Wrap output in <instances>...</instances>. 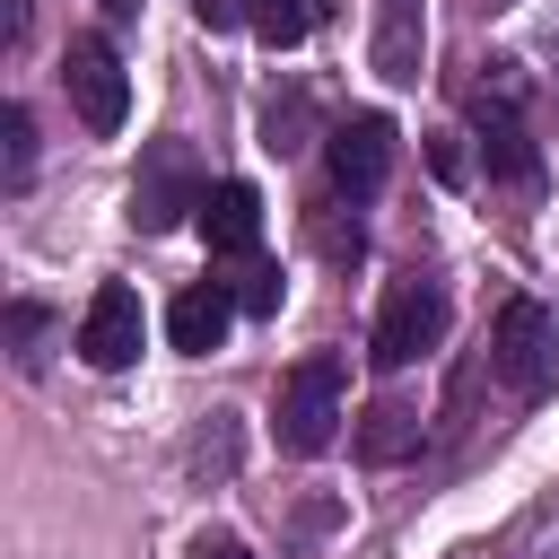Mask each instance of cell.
<instances>
[{
  "instance_id": "cell-1",
  "label": "cell",
  "mask_w": 559,
  "mask_h": 559,
  "mask_svg": "<svg viewBox=\"0 0 559 559\" xmlns=\"http://www.w3.org/2000/svg\"><path fill=\"white\" fill-rule=\"evenodd\" d=\"M341 393H349V367L341 349H306L288 376H280V402H271V428H280V454H323L341 437Z\"/></svg>"
},
{
  "instance_id": "cell-2",
  "label": "cell",
  "mask_w": 559,
  "mask_h": 559,
  "mask_svg": "<svg viewBox=\"0 0 559 559\" xmlns=\"http://www.w3.org/2000/svg\"><path fill=\"white\" fill-rule=\"evenodd\" d=\"M489 367H498L507 393L542 402V393L559 384V314H550L542 297H507L498 323H489Z\"/></svg>"
},
{
  "instance_id": "cell-3",
  "label": "cell",
  "mask_w": 559,
  "mask_h": 559,
  "mask_svg": "<svg viewBox=\"0 0 559 559\" xmlns=\"http://www.w3.org/2000/svg\"><path fill=\"white\" fill-rule=\"evenodd\" d=\"M472 140H480L489 183H515V192L542 183V140H533V122H524L515 79H480V87H472Z\"/></svg>"
},
{
  "instance_id": "cell-4",
  "label": "cell",
  "mask_w": 559,
  "mask_h": 559,
  "mask_svg": "<svg viewBox=\"0 0 559 559\" xmlns=\"http://www.w3.org/2000/svg\"><path fill=\"white\" fill-rule=\"evenodd\" d=\"M201 201H210V183H201L192 140H148V148H140V175H131V227H140V236H166V227H183Z\"/></svg>"
},
{
  "instance_id": "cell-5",
  "label": "cell",
  "mask_w": 559,
  "mask_h": 559,
  "mask_svg": "<svg viewBox=\"0 0 559 559\" xmlns=\"http://www.w3.org/2000/svg\"><path fill=\"white\" fill-rule=\"evenodd\" d=\"M445 280H428V271H411V280H393L384 288V314H376V367L384 376H402L411 358H428L437 341H445Z\"/></svg>"
},
{
  "instance_id": "cell-6",
  "label": "cell",
  "mask_w": 559,
  "mask_h": 559,
  "mask_svg": "<svg viewBox=\"0 0 559 559\" xmlns=\"http://www.w3.org/2000/svg\"><path fill=\"white\" fill-rule=\"evenodd\" d=\"M61 96H70V114H79L87 131H122V114H131L122 52H114L105 35H70V52H61Z\"/></svg>"
},
{
  "instance_id": "cell-7",
  "label": "cell",
  "mask_w": 559,
  "mask_h": 559,
  "mask_svg": "<svg viewBox=\"0 0 559 559\" xmlns=\"http://www.w3.org/2000/svg\"><path fill=\"white\" fill-rule=\"evenodd\" d=\"M323 166H332V201H376L384 175H393V122L384 114H349L323 131Z\"/></svg>"
},
{
  "instance_id": "cell-8",
  "label": "cell",
  "mask_w": 559,
  "mask_h": 559,
  "mask_svg": "<svg viewBox=\"0 0 559 559\" xmlns=\"http://www.w3.org/2000/svg\"><path fill=\"white\" fill-rule=\"evenodd\" d=\"M140 288H122V280H105L96 297H87V314H79V358L96 367V376H122L131 358H140Z\"/></svg>"
},
{
  "instance_id": "cell-9",
  "label": "cell",
  "mask_w": 559,
  "mask_h": 559,
  "mask_svg": "<svg viewBox=\"0 0 559 559\" xmlns=\"http://www.w3.org/2000/svg\"><path fill=\"white\" fill-rule=\"evenodd\" d=\"M201 236H210V262H227V271L262 262V192L253 183H218L201 201Z\"/></svg>"
},
{
  "instance_id": "cell-10",
  "label": "cell",
  "mask_w": 559,
  "mask_h": 559,
  "mask_svg": "<svg viewBox=\"0 0 559 559\" xmlns=\"http://www.w3.org/2000/svg\"><path fill=\"white\" fill-rule=\"evenodd\" d=\"M376 79L384 87H419L428 70V0H376Z\"/></svg>"
},
{
  "instance_id": "cell-11",
  "label": "cell",
  "mask_w": 559,
  "mask_h": 559,
  "mask_svg": "<svg viewBox=\"0 0 559 559\" xmlns=\"http://www.w3.org/2000/svg\"><path fill=\"white\" fill-rule=\"evenodd\" d=\"M227 323H236V288H227V280H192V288L166 306V341H175L183 358H210V349L227 341Z\"/></svg>"
},
{
  "instance_id": "cell-12",
  "label": "cell",
  "mask_w": 559,
  "mask_h": 559,
  "mask_svg": "<svg viewBox=\"0 0 559 559\" xmlns=\"http://www.w3.org/2000/svg\"><path fill=\"white\" fill-rule=\"evenodd\" d=\"M253 131H262V148H271V157L314 148V96H306V87H271V96H262V114H253Z\"/></svg>"
},
{
  "instance_id": "cell-13",
  "label": "cell",
  "mask_w": 559,
  "mask_h": 559,
  "mask_svg": "<svg viewBox=\"0 0 559 559\" xmlns=\"http://www.w3.org/2000/svg\"><path fill=\"white\" fill-rule=\"evenodd\" d=\"M227 472H236V411H210L183 437V480L201 489V480H227Z\"/></svg>"
},
{
  "instance_id": "cell-14",
  "label": "cell",
  "mask_w": 559,
  "mask_h": 559,
  "mask_svg": "<svg viewBox=\"0 0 559 559\" xmlns=\"http://www.w3.org/2000/svg\"><path fill=\"white\" fill-rule=\"evenodd\" d=\"M419 445V411L411 402H376L367 419H358V454L367 463H393V454H411Z\"/></svg>"
},
{
  "instance_id": "cell-15",
  "label": "cell",
  "mask_w": 559,
  "mask_h": 559,
  "mask_svg": "<svg viewBox=\"0 0 559 559\" xmlns=\"http://www.w3.org/2000/svg\"><path fill=\"white\" fill-rule=\"evenodd\" d=\"M245 26H253L271 52H288V44H306V26H314V0H245Z\"/></svg>"
},
{
  "instance_id": "cell-16",
  "label": "cell",
  "mask_w": 559,
  "mask_h": 559,
  "mask_svg": "<svg viewBox=\"0 0 559 559\" xmlns=\"http://www.w3.org/2000/svg\"><path fill=\"white\" fill-rule=\"evenodd\" d=\"M44 341H52V314H44L35 297H17V306H9V358H17V376L44 367Z\"/></svg>"
},
{
  "instance_id": "cell-17",
  "label": "cell",
  "mask_w": 559,
  "mask_h": 559,
  "mask_svg": "<svg viewBox=\"0 0 559 559\" xmlns=\"http://www.w3.org/2000/svg\"><path fill=\"white\" fill-rule=\"evenodd\" d=\"M0 148H9V166H0V175H9V192H26V183H35V122H26V105H9V114H0Z\"/></svg>"
},
{
  "instance_id": "cell-18",
  "label": "cell",
  "mask_w": 559,
  "mask_h": 559,
  "mask_svg": "<svg viewBox=\"0 0 559 559\" xmlns=\"http://www.w3.org/2000/svg\"><path fill=\"white\" fill-rule=\"evenodd\" d=\"M306 227H314V245H323L332 262H358V253H367V227H358V218H341V201H323Z\"/></svg>"
},
{
  "instance_id": "cell-19",
  "label": "cell",
  "mask_w": 559,
  "mask_h": 559,
  "mask_svg": "<svg viewBox=\"0 0 559 559\" xmlns=\"http://www.w3.org/2000/svg\"><path fill=\"white\" fill-rule=\"evenodd\" d=\"M227 288H236V306H245V314H271V306H280V271H271V262H245Z\"/></svg>"
},
{
  "instance_id": "cell-20",
  "label": "cell",
  "mask_w": 559,
  "mask_h": 559,
  "mask_svg": "<svg viewBox=\"0 0 559 559\" xmlns=\"http://www.w3.org/2000/svg\"><path fill=\"white\" fill-rule=\"evenodd\" d=\"M192 17H201L210 35H227V26H245V0H192Z\"/></svg>"
},
{
  "instance_id": "cell-21",
  "label": "cell",
  "mask_w": 559,
  "mask_h": 559,
  "mask_svg": "<svg viewBox=\"0 0 559 559\" xmlns=\"http://www.w3.org/2000/svg\"><path fill=\"white\" fill-rule=\"evenodd\" d=\"M192 559H253V550H245L236 533H201V542H192Z\"/></svg>"
},
{
  "instance_id": "cell-22",
  "label": "cell",
  "mask_w": 559,
  "mask_h": 559,
  "mask_svg": "<svg viewBox=\"0 0 559 559\" xmlns=\"http://www.w3.org/2000/svg\"><path fill=\"white\" fill-rule=\"evenodd\" d=\"M26 17H35V0H9V9H0V35H9V44H26Z\"/></svg>"
},
{
  "instance_id": "cell-23",
  "label": "cell",
  "mask_w": 559,
  "mask_h": 559,
  "mask_svg": "<svg viewBox=\"0 0 559 559\" xmlns=\"http://www.w3.org/2000/svg\"><path fill=\"white\" fill-rule=\"evenodd\" d=\"M131 9H140V0H105V17H131Z\"/></svg>"
}]
</instances>
